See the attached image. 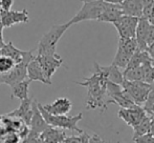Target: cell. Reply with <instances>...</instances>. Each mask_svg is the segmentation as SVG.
Masks as SVG:
<instances>
[{"instance_id": "obj_1", "label": "cell", "mask_w": 154, "mask_h": 143, "mask_svg": "<svg viewBox=\"0 0 154 143\" xmlns=\"http://www.w3.org/2000/svg\"><path fill=\"white\" fill-rule=\"evenodd\" d=\"M93 73L90 77L84 78L83 81L75 82L79 85L87 88V100L86 107L88 110H101L102 112L106 110L107 105L109 104L107 98V80L102 75L99 68V63H93Z\"/></svg>"}, {"instance_id": "obj_2", "label": "cell", "mask_w": 154, "mask_h": 143, "mask_svg": "<svg viewBox=\"0 0 154 143\" xmlns=\"http://www.w3.org/2000/svg\"><path fill=\"white\" fill-rule=\"evenodd\" d=\"M71 25L68 22L64 24H56L42 36L38 43L37 55H55L57 54V44L64 33Z\"/></svg>"}, {"instance_id": "obj_3", "label": "cell", "mask_w": 154, "mask_h": 143, "mask_svg": "<svg viewBox=\"0 0 154 143\" xmlns=\"http://www.w3.org/2000/svg\"><path fill=\"white\" fill-rule=\"evenodd\" d=\"M38 107L40 110V112L42 113L43 117H44L46 123L49 126H53L55 129H69V131L77 132L79 134H83L84 132L78 126L79 121L82 120L83 118V114L79 113L75 116H67V115H63V116H55V115H51L47 112H45L42 107V104L38 102Z\"/></svg>"}, {"instance_id": "obj_4", "label": "cell", "mask_w": 154, "mask_h": 143, "mask_svg": "<svg viewBox=\"0 0 154 143\" xmlns=\"http://www.w3.org/2000/svg\"><path fill=\"white\" fill-rule=\"evenodd\" d=\"M107 5V1L95 0V1H83V5L80 11L68 21L70 25L85 20H97L104 13Z\"/></svg>"}, {"instance_id": "obj_5", "label": "cell", "mask_w": 154, "mask_h": 143, "mask_svg": "<svg viewBox=\"0 0 154 143\" xmlns=\"http://www.w3.org/2000/svg\"><path fill=\"white\" fill-rule=\"evenodd\" d=\"M137 51L138 44L135 38H119L118 51L112 64L118 66L119 68L125 70Z\"/></svg>"}, {"instance_id": "obj_6", "label": "cell", "mask_w": 154, "mask_h": 143, "mask_svg": "<svg viewBox=\"0 0 154 143\" xmlns=\"http://www.w3.org/2000/svg\"><path fill=\"white\" fill-rule=\"evenodd\" d=\"M122 87L129 95L130 98L135 102V104L142 107L147 102L149 95L153 90V86H151V84H148L146 82L127 81V80L124 81Z\"/></svg>"}, {"instance_id": "obj_7", "label": "cell", "mask_w": 154, "mask_h": 143, "mask_svg": "<svg viewBox=\"0 0 154 143\" xmlns=\"http://www.w3.org/2000/svg\"><path fill=\"white\" fill-rule=\"evenodd\" d=\"M35 51H29V54L25 57V59L19 64H16L14 68L10 73L5 75H0V84H8L10 87L19 83L21 81H24L27 79V66L29 62L36 57Z\"/></svg>"}, {"instance_id": "obj_8", "label": "cell", "mask_w": 154, "mask_h": 143, "mask_svg": "<svg viewBox=\"0 0 154 143\" xmlns=\"http://www.w3.org/2000/svg\"><path fill=\"white\" fill-rule=\"evenodd\" d=\"M140 19L124 15L116 23H113L119 33V38H135Z\"/></svg>"}, {"instance_id": "obj_9", "label": "cell", "mask_w": 154, "mask_h": 143, "mask_svg": "<svg viewBox=\"0 0 154 143\" xmlns=\"http://www.w3.org/2000/svg\"><path fill=\"white\" fill-rule=\"evenodd\" d=\"M36 58L40 63L43 72H44L46 79L49 82H51L53 75L57 72L58 68H61L63 64L62 57L59 54H55V55H37L36 54Z\"/></svg>"}, {"instance_id": "obj_10", "label": "cell", "mask_w": 154, "mask_h": 143, "mask_svg": "<svg viewBox=\"0 0 154 143\" xmlns=\"http://www.w3.org/2000/svg\"><path fill=\"white\" fill-rule=\"evenodd\" d=\"M118 116L126 124L134 129L146 118L147 112L142 106H136L133 108H121L118 113Z\"/></svg>"}, {"instance_id": "obj_11", "label": "cell", "mask_w": 154, "mask_h": 143, "mask_svg": "<svg viewBox=\"0 0 154 143\" xmlns=\"http://www.w3.org/2000/svg\"><path fill=\"white\" fill-rule=\"evenodd\" d=\"M32 104H34V100H32L31 98L26 99V100H24V101H21L18 108L12 110L11 113L4 115V116L8 117V118L19 119V120L22 121L25 125L29 126L32 122V115H34V107H32Z\"/></svg>"}, {"instance_id": "obj_12", "label": "cell", "mask_w": 154, "mask_h": 143, "mask_svg": "<svg viewBox=\"0 0 154 143\" xmlns=\"http://www.w3.org/2000/svg\"><path fill=\"white\" fill-rule=\"evenodd\" d=\"M32 107H34V115H32V122H31V125H29V134L26 138L38 137V136H40L41 134L45 131V129H47L49 127V125L47 124L44 117H43L42 113L39 110L38 102H37L36 100H34ZM26 138H25V139H26Z\"/></svg>"}, {"instance_id": "obj_13", "label": "cell", "mask_w": 154, "mask_h": 143, "mask_svg": "<svg viewBox=\"0 0 154 143\" xmlns=\"http://www.w3.org/2000/svg\"><path fill=\"white\" fill-rule=\"evenodd\" d=\"M0 18L4 29H8L19 23H27L29 21V14L26 8L22 11H8L0 12Z\"/></svg>"}, {"instance_id": "obj_14", "label": "cell", "mask_w": 154, "mask_h": 143, "mask_svg": "<svg viewBox=\"0 0 154 143\" xmlns=\"http://www.w3.org/2000/svg\"><path fill=\"white\" fill-rule=\"evenodd\" d=\"M152 27L153 25L151 24L148 19L144 18V17L140 19L135 36V39L138 44V51L148 52V39L149 36H150Z\"/></svg>"}, {"instance_id": "obj_15", "label": "cell", "mask_w": 154, "mask_h": 143, "mask_svg": "<svg viewBox=\"0 0 154 143\" xmlns=\"http://www.w3.org/2000/svg\"><path fill=\"white\" fill-rule=\"evenodd\" d=\"M121 3H122V0L121 1H107V5H106V8L104 11V13L101 15L99 21H102V22H109V23H116L119 19L122 16H124V13L122 11V6H121Z\"/></svg>"}, {"instance_id": "obj_16", "label": "cell", "mask_w": 154, "mask_h": 143, "mask_svg": "<svg viewBox=\"0 0 154 143\" xmlns=\"http://www.w3.org/2000/svg\"><path fill=\"white\" fill-rule=\"evenodd\" d=\"M43 110L47 112L51 115H55V116H63V115H67L72 108V103L68 98L61 97V98L56 99L54 102L49 103V104L42 105Z\"/></svg>"}, {"instance_id": "obj_17", "label": "cell", "mask_w": 154, "mask_h": 143, "mask_svg": "<svg viewBox=\"0 0 154 143\" xmlns=\"http://www.w3.org/2000/svg\"><path fill=\"white\" fill-rule=\"evenodd\" d=\"M122 11L125 16L135 17V18H143L144 17L145 1L140 0H123Z\"/></svg>"}, {"instance_id": "obj_18", "label": "cell", "mask_w": 154, "mask_h": 143, "mask_svg": "<svg viewBox=\"0 0 154 143\" xmlns=\"http://www.w3.org/2000/svg\"><path fill=\"white\" fill-rule=\"evenodd\" d=\"M27 79L31 82L39 81L43 84H46V85H51L53 84L46 79L44 72H43L42 68H41L40 63H39V61L37 60L36 57L29 62V66H27Z\"/></svg>"}, {"instance_id": "obj_19", "label": "cell", "mask_w": 154, "mask_h": 143, "mask_svg": "<svg viewBox=\"0 0 154 143\" xmlns=\"http://www.w3.org/2000/svg\"><path fill=\"white\" fill-rule=\"evenodd\" d=\"M99 68L107 81L118 84V85H123L125 79H124V74L120 71L121 68H119L118 66H116L112 63L108 66H101L99 64Z\"/></svg>"}, {"instance_id": "obj_20", "label": "cell", "mask_w": 154, "mask_h": 143, "mask_svg": "<svg viewBox=\"0 0 154 143\" xmlns=\"http://www.w3.org/2000/svg\"><path fill=\"white\" fill-rule=\"evenodd\" d=\"M27 54H29V51H21V49H17L13 44L12 41L5 43V45L0 51V56H5V57L11 58L12 60H14L16 64H19L20 62H22L27 56Z\"/></svg>"}, {"instance_id": "obj_21", "label": "cell", "mask_w": 154, "mask_h": 143, "mask_svg": "<svg viewBox=\"0 0 154 143\" xmlns=\"http://www.w3.org/2000/svg\"><path fill=\"white\" fill-rule=\"evenodd\" d=\"M29 79L16 83L11 87V98H17L21 101H24L29 99Z\"/></svg>"}, {"instance_id": "obj_22", "label": "cell", "mask_w": 154, "mask_h": 143, "mask_svg": "<svg viewBox=\"0 0 154 143\" xmlns=\"http://www.w3.org/2000/svg\"><path fill=\"white\" fill-rule=\"evenodd\" d=\"M150 125H151V117L147 116L137 126L133 129V138H137L140 136H144L146 134H149L150 132Z\"/></svg>"}, {"instance_id": "obj_23", "label": "cell", "mask_w": 154, "mask_h": 143, "mask_svg": "<svg viewBox=\"0 0 154 143\" xmlns=\"http://www.w3.org/2000/svg\"><path fill=\"white\" fill-rule=\"evenodd\" d=\"M16 66L14 60L5 56H0V75H5L10 73Z\"/></svg>"}, {"instance_id": "obj_24", "label": "cell", "mask_w": 154, "mask_h": 143, "mask_svg": "<svg viewBox=\"0 0 154 143\" xmlns=\"http://www.w3.org/2000/svg\"><path fill=\"white\" fill-rule=\"evenodd\" d=\"M134 143H154V136L151 134H146L137 138H132Z\"/></svg>"}, {"instance_id": "obj_25", "label": "cell", "mask_w": 154, "mask_h": 143, "mask_svg": "<svg viewBox=\"0 0 154 143\" xmlns=\"http://www.w3.org/2000/svg\"><path fill=\"white\" fill-rule=\"evenodd\" d=\"M13 3L14 1L13 0H0V12H8V11H12Z\"/></svg>"}, {"instance_id": "obj_26", "label": "cell", "mask_w": 154, "mask_h": 143, "mask_svg": "<svg viewBox=\"0 0 154 143\" xmlns=\"http://www.w3.org/2000/svg\"><path fill=\"white\" fill-rule=\"evenodd\" d=\"M63 143H81V138L80 136H71V137H66Z\"/></svg>"}, {"instance_id": "obj_27", "label": "cell", "mask_w": 154, "mask_h": 143, "mask_svg": "<svg viewBox=\"0 0 154 143\" xmlns=\"http://www.w3.org/2000/svg\"><path fill=\"white\" fill-rule=\"evenodd\" d=\"M89 143H106L97 134H93L89 138Z\"/></svg>"}, {"instance_id": "obj_28", "label": "cell", "mask_w": 154, "mask_h": 143, "mask_svg": "<svg viewBox=\"0 0 154 143\" xmlns=\"http://www.w3.org/2000/svg\"><path fill=\"white\" fill-rule=\"evenodd\" d=\"M3 30H4V27L1 22V18H0V51H1L2 47L5 45L4 40H3Z\"/></svg>"}, {"instance_id": "obj_29", "label": "cell", "mask_w": 154, "mask_h": 143, "mask_svg": "<svg viewBox=\"0 0 154 143\" xmlns=\"http://www.w3.org/2000/svg\"><path fill=\"white\" fill-rule=\"evenodd\" d=\"M148 54H149V56L151 57V59L154 60V44L151 45V46L148 49Z\"/></svg>"}, {"instance_id": "obj_30", "label": "cell", "mask_w": 154, "mask_h": 143, "mask_svg": "<svg viewBox=\"0 0 154 143\" xmlns=\"http://www.w3.org/2000/svg\"><path fill=\"white\" fill-rule=\"evenodd\" d=\"M149 134L154 136V117H151V125H150V132H149Z\"/></svg>"}, {"instance_id": "obj_31", "label": "cell", "mask_w": 154, "mask_h": 143, "mask_svg": "<svg viewBox=\"0 0 154 143\" xmlns=\"http://www.w3.org/2000/svg\"><path fill=\"white\" fill-rule=\"evenodd\" d=\"M146 112H147V113H149V114H151V115H154V105H153L152 107L149 108V110H147Z\"/></svg>"}, {"instance_id": "obj_32", "label": "cell", "mask_w": 154, "mask_h": 143, "mask_svg": "<svg viewBox=\"0 0 154 143\" xmlns=\"http://www.w3.org/2000/svg\"><path fill=\"white\" fill-rule=\"evenodd\" d=\"M2 118H3V116H0V119H2Z\"/></svg>"}]
</instances>
